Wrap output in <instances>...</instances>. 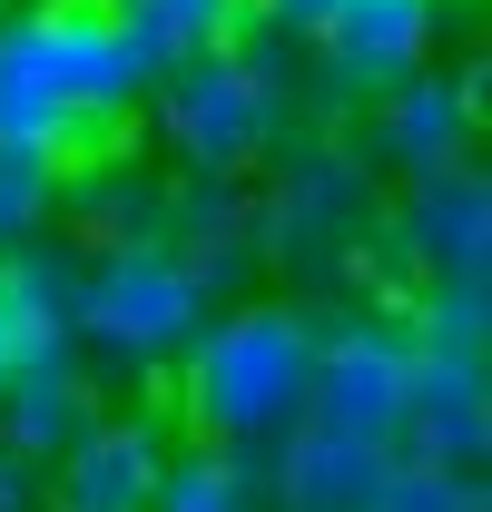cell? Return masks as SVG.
<instances>
[{
    "mask_svg": "<svg viewBox=\"0 0 492 512\" xmlns=\"http://www.w3.org/2000/svg\"><path fill=\"white\" fill-rule=\"evenodd\" d=\"M148 109V60L109 0H10L0 10V148L30 158H119Z\"/></svg>",
    "mask_w": 492,
    "mask_h": 512,
    "instance_id": "cell-1",
    "label": "cell"
},
{
    "mask_svg": "<svg viewBox=\"0 0 492 512\" xmlns=\"http://www.w3.org/2000/svg\"><path fill=\"white\" fill-rule=\"evenodd\" d=\"M168 384H178V434L266 463V453L306 424L315 306L306 296H227L217 316L187 335V355L168 365Z\"/></svg>",
    "mask_w": 492,
    "mask_h": 512,
    "instance_id": "cell-2",
    "label": "cell"
},
{
    "mask_svg": "<svg viewBox=\"0 0 492 512\" xmlns=\"http://www.w3.org/2000/svg\"><path fill=\"white\" fill-rule=\"evenodd\" d=\"M296 89H306V40L246 20L227 50L158 69L138 119L158 128L178 178H256L266 148L296 128Z\"/></svg>",
    "mask_w": 492,
    "mask_h": 512,
    "instance_id": "cell-3",
    "label": "cell"
},
{
    "mask_svg": "<svg viewBox=\"0 0 492 512\" xmlns=\"http://www.w3.org/2000/svg\"><path fill=\"white\" fill-rule=\"evenodd\" d=\"M384 178L345 128H286L256 168V256L296 286H345L374 256Z\"/></svg>",
    "mask_w": 492,
    "mask_h": 512,
    "instance_id": "cell-4",
    "label": "cell"
},
{
    "mask_svg": "<svg viewBox=\"0 0 492 512\" xmlns=\"http://www.w3.org/2000/svg\"><path fill=\"white\" fill-rule=\"evenodd\" d=\"M207 316H217V296L168 237L79 247L69 266V345L89 355V375H168Z\"/></svg>",
    "mask_w": 492,
    "mask_h": 512,
    "instance_id": "cell-5",
    "label": "cell"
},
{
    "mask_svg": "<svg viewBox=\"0 0 492 512\" xmlns=\"http://www.w3.org/2000/svg\"><path fill=\"white\" fill-rule=\"evenodd\" d=\"M404 384H414V325H404V306L355 296L345 316H315L306 424H325V434H355V444H384V453H394Z\"/></svg>",
    "mask_w": 492,
    "mask_h": 512,
    "instance_id": "cell-6",
    "label": "cell"
},
{
    "mask_svg": "<svg viewBox=\"0 0 492 512\" xmlns=\"http://www.w3.org/2000/svg\"><path fill=\"white\" fill-rule=\"evenodd\" d=\"M374 237L414 276V296L424 286H483L492 276V178L473 158L463 168H433V178H394Z\"/></svg>",
    "mask_w": 492,
    "mask_h": 512,
    "instance_id": "cell-7",
    "label": "cell"
},
{
    "mask_svg": "<svg viewBox=\"0 0 492 512\" xmlns=\"http://www.w3.org/2000/svg\"><path fill=\"white\" fill-rule=\"evenodd\" d=\"M443 30H453V0H335L325 30L306 40V79L325 109H365L374 89L443 60Z\"/></svg>",
    "mask_w": 492,
    "mask_h": 512,
    "instance_id": "cell-8",
    "label": "cell"
},
{
    "mask_svg": "<svg viewBox=\"0 0 492 512\" xmlns=\"http://www.w3.org/2000/svg\"><path fill=\"white\" fill-rule=\"evenodd\" d=\"M355 148L374 158L384 188L394 178H433V168H463L483 148V60H463V69L433 60L414 79H394V89H374Z\"/></svg>",
    "mask_w": 492,
    "mask_h": 512,
    "instance_id": "cell-9",
    "label": "cell"
},
{
    "mask_svg": "<svg viewBox=\"0 0 492 512\" xmlns=\"http://www.w3.org/2000/svg\"><path fill=\"white\" fill-rule=\"evenodd\" d=\"M168 453H178V414H158V404H109L69 453L40 463V512H148Z\"/></svg>",
    "mask_w": 492,
    "mask_h": 512,
    "instance_id": "cell-10",
    "label": "cell"
},
{
    "mask_svg": "<svg viewBox=\"0 0 492 512\" xmlns=\"http://www.w3.org/2000/svg\"><path fill=\"white\" fill-rule=\"evenodd\" d=\"M99 414H109V394H99L89 355H79L69 335H40V345L10 355V375H0V444L10 453L50 463V453H69Z\"/></svg>",
    "mask_w": 492,
    "mask_h": 512,
    "instance_id": "cell-11",
    "label": "cell"
},
{
    "mask_svg": "<svg viewBox=\"0 0 492 512\" xmlns=\"http://www.w3.org/2000/svg\"><path fill=\"white\" fill-rule=\"evenodd\" d=\"M168 247L207 276V296H246L256 256V178H168Z\"/></svg>",
    "mask_w": 492,
    "mask_h": 512,
    "instance_id": "cell-12",
    "label": "cell"
},
{
    "mask_svg": "<svg viewBox=\"0 0 492 512\" xmlns=\"http://www.w3.org/2000/svg\"><path fill=\"white\" fill-rule=\"evenodd\" d=\"M384 463H394L384 444H355V434L296 424L286 444L266 453V512H374Z\"/></svg>",
    "mask_w": 492,
    "mask_h": 512,
    "instance_id": "cell-13",
    "label": "cell"
},
{
    "mask_svg": "<svg viewBox=\"0 0 492 512\" xmlns=\"http://www.w3.org/2000/svg\"><path fill=\"white\" fill-rule=\"evenodd\" d=\"M60 217L79 227V247H138V237H168V178L138 168V158H89L69 168L60 188Z\"/></svg>",
    "mask_w": 492,
    "mask_h": 512,
    "instance_id": "cell-14",
    "label": "cell"
},
{
    "mask_svg": "<svg viewBox=\"0 0 492 512\" xmlns=\"http://www.w3.org/2000/svg\"><path fill=\"white\" fill-rule=\"evenodd\" d=\"M128 30V50L148 60V79L178 60H207V50H227L246 30V0H109Z\"/></svg>",
    "mask_w": 492,
    "mask_h": 512,
    "instance_id": "cell-15",
    "label": "cell"
},
{
    "mask_svg": "<svg viewBox=\"0 0 492 512\" xmlns=\"http://www.w3.org/2000/svg\"><path fill=\"white\" fill-rule=\"evenodd\" d=\"M148 512H266V463H256V453H227V444L178 434V453H168L158 503H148Z\"/></svg>",
    "mask_w": 492,
    "mask_h": 512,
    "instance_id": "cell-16",
    "label": "cell"
},
{
    "mask_svg": "<svg viewBox=\"0 0 492 512\" xmlns=\"http://www.w3.org/2000/svg\"><path fill=\"white\" fill-rule=\"evenodd\" d=\"M60 188L69 168L60 158H30V148H0V256L30 247V237H50L60 227Z\"/></svg>",
    "mask_w": 492,
    "mask_h": 512,
    "instance_id": "cell-17",
    "label": "cell"
},
{
    "mask_svg": "<svg viewBox=\"0 0 492 512\" xmlns=\"http://www.w3.org/2000/svg\"><path fill=\"white\" fill-rule=\"evenodd\" d=\"M374 512H492V493H483V473H443V463L394 453L384 483H374Z\"/></svg>",
    "mask_w": 492,
    "mask_h": 512,
    "instance_id": "cell-18",
    "label": "cell"
},
{
    "mask_svg": "<svg viewBox=\"0 0 492 512\" xmlns=\"http://www.w3.org/2000/svg\"><path fill=\"white\" fill-rule=\"evenodd\" d=\"M325 10H335V0H246V20H266V30H286V40H315Z\"/></svg>",
    "mask_w": 492,
    "mask_h": 512,
    "instance_id": "cell-19",
    "label": "cell"
},
{
    "mask_svg": "<svg viewBox=\"0 0 492 512\" xmlns=\"http://www.w3.org/2000/svg\"><path fill=\"white\" fill-rule=\"evenodd\" d=\"M0 512H40V463L0 444Z\"/></svg>",
    "mask_w": 492,
    "mask_h": 512,
    "instance_id": "cell-20",
    "label": "cell"
},
{
    "mask_svg": "<svg viewBox=\"0 0 492 512\" xmlns=\"http://www.w3.org/2000/svg\"><path fill=\"white\" fill-rule=\"evenodd\" d=\"M10 355H20V325H10V306H0V375H10Z\"/></svg>",
    "mask_w": 492,
    "mask_h": 512,
    "instance_id": "cell-21",
    "label": "cell"
},
{
    "mask_svg": "<svg viewBox=\"0 0 492 512\" xmlns=\"http://www.w3.org/2000/svg\"><path fill=\"white\" fill-rule=\"evenodd\" d=\"M0 10H10V0H0Z\"/></svg>",
    "mask_w": 492,
    "mask_h": 512,
    "instance_id": "cell-22",
    "label": "cell"
}]
</instances>
